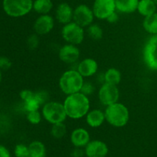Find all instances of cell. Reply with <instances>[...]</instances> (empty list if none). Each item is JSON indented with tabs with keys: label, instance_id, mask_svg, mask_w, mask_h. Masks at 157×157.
I'll return each instance as SVG.
<instances>
[{
	"label": "cell",
	"instance_id": "obj_16",
	"mask_svg": "<svg viewBox=\"0 0 157 157\" xmlns=\"http://www.w3.org/2000/svg\"><path fill=\"white\" fill-rule=\"evenodd\" d=\"M105 120V114L101 109H93L89 111L86 115V122L87 125L92 128L99 127Z\"/></svg>",
	"mask_w": 157,
	"mask_h": 157
},
{
	"label": "cell",
	"instance_id": "obj_12",
	"mask_svg": "<svg viewBox=\"0 0 157 157\" xmlns=\"http://www.w3.org/2000/svg\"><path fill=\"white\" fill-rule=\"evenodd\" d=\"M58 56L63 62L72 64L76 62L79 58L80 50L75 45L67 43L60 49Z\"/></svg>",
	"mask_w": 157,
	"mask_h": 157
},
{
	"label": "cell",
	"instance_id": "obj_34",
	"mask_svg": "<svg viewBox=\"0 0 157 157\" xmlns=\"http://www.w3.org/2000/svg\"><path fill=\"white\" fill-rule=\"evenodd\" d=\"M0 157H11L9 151L2 145H0Z\"/></svg>",
	"mask_w": 157,
	"mask_h": 157
},
{
	"label": "cell",
	"instance_id": "obj_15",
	"mask_svg": "<svg viewBox=\"0 0 157 157\" xmlns=\"http://www.w3.org/2000/svg\"><path fill=\"white\" fill-rule=\"evenodd\" d=\"M98 69V64L96 60L91 58H87L80 62L77 70L83 77H90L95 75Z\"/></svg>",
	"mask_w": 157,
	"mask_h": 157
},
{
	"label": "cell",
	"instance_id": "obj_26",
	"mask_svg": "<svg viewBox=\"0 0 157 157\" xmlns=\"http://www.w3.org/2000/svg\"><path fill=\"white\" fill-rule=\"evenodd\" d=\"M42 115L39 112V111H32L27 113V119L31 124L38 125L41 123Z\"/></svg>",
	"mask_w": 157,
	"mask_h": 157
},
{
	"label": "cell",
	"instance_id": "obj_9",
	"mask_svg": "<svg viewBox=\"0 0 157 157\" xmlns=\"http://www.w3.org/2000/svg\"><path fill=\"white\" fill-rule=\"evenodd\" d=\"M94 18L93 10L84 4L79 5L74 9L73 22L81 27H88L92 24Z\"/></svg>",
	"mask_w": 157,
	"mask_h": 157
},
{
	"label": "cell",
	"instance_id": "obj_5",
	"mask_svg": "<svg viewBox=\"0 0 157 157\" xmlns=\"http://www.w3.org/2000/svg\"><path fill=\"white\" fill-rule=\"evenodd\" d=\"M3 9L12 17H21L27 15L33 9L32 0H3Z\"/></svg>",
	"mask_w": 157,
	"mask_h": 157
},
{
	"label": "cell",
	"instance_id": "obj_3",
	"mask_svg": "<svg viewBox=\"0 0 157 157\" xmlns=\"http://www.w3.org/2000/svg\"><path fill=\"white\" fill-rule=\"evenodd\" d=\"M84 77L78 70L70 69L64 72L59 79V87L66 95L81 92L84 84Z\"/></svg>",
	"mask_w": 157,
	"mask_h": 157
},
{
	"label": "cell",
	"instance_id": "obj_2",
	"mask_svg": "<svg viewBox=\"0 0 157 157\" xmlns=\"http://www.w3.org/2000/svg\"><path fill=\"white\" fill-rule=\"evenodd\" d=\"M104 114L107 123L114 127L119 128L126 126L130 119L128 108L118 102L107 106Z\"/></svg>",
	"mask_w": 157,
	"mask_h": 157
},
{
	"label": "cell",
	"instance_id": "obj_14",
	"mask_svg": "<svg viewBox=\"0 0 157 157\" xmlns=\"http://www.w3.org/2000/svg\"><path fill=\"white\" fill-rule=\"evenodd\" d=\"M90 141V134L84 128H77L71 134V142L75 147H85Z\"/></svg>",
	"mask_w": 157,
	"mask_h": 157
},
{
	"label": "cell",
	"instance_id": "obj_29",
	"mask_svg": "<svg viewBox=\"0 0 157 157\" xmlns=\"http://www.w3.org/2000/svg\"><path fill=\"white\" fill-rule=\"evenodd\" d=\"M38 43H39V39H38V35H35V34L31 35L27 40L28 47L30 49H36L38 46Z\"/></svg>",
	"mask_w": 157,
	"mask_h": 157
},
{
	"label": "cell",
	"instance_id": "obj_6",
	"mask_svg": "<svg viewBox=\"0 0 157 157\" xmlns=\"http://www.w3.org/2000/svg\"><path fill=\"white\" fill-rule=\"evenodd\" d=\"M61 35L68 44L77 46L81 44L84 38V28L72 21L64 25L61 30Z\"/></svg>",
	"mask_w": 157,
	"mask_h": 157
},
{
	"label": "cell",
	"instance_id": "obj_30",
	"mask_svg": "<svg viewBox=\"0 0 157 157\" xmlns=\"http://www.w3.org/2000/svg\"><path fill=\"white\" fill-rule=\"evenodd\" d=\"M94 90L95 88L92 83H88V82H85V83H84V84H83L81 92H82L83 94H84V95H86L87 96V95L93 93V92H94Z\"/></svg>",
	"mask_w": 157,
	"mask_h": 157
},
{
	"label": "cell",
	"instance_id": "obj_24",
	"mask_svg": "<svg viewBox=\"0 0 157 157\" xmlns=\"http://www.w3.org/2000/svg\"><path fill=\"white\" fill-rule=\"evenodd\" d=\"M67 132V127L64 123H56L52 125L51 134L55 139H61L65 135Z\"/></svg>",
	"mask_w": 157,
	"mask_h": 157
},
{
	"label": "cell",
	"instance_id": "obj_17",
	"mask_svg": "<svg viewBox=\"0 0 157 157\" xmlns=\"http://www.w3.org/2000/svg\"><path fill=\"white\" fill-rule=\"evenodd\" d=\"M140 0H115L116 10L122 13H133L137 10Z\"/></svg>",
	"mask_w": 157,
	"mask_h": 157
},
{
	"label": "cell",
	"instance_id": "obj_32",
	"mask_svg": "<svg viewBox=\"0 0 157 157\" xmlns=\"http://www.w3.org/2000/svg\"><path fill=\"white\" fill-rule=\"evenodd\" d=\"M34 93H35V92L29 90V89H24V90H22L20 92V97H21V99H22V101L25 102L26 101V100L29 99H30L31 97L33 96Z\"/></svg>",
	"mask_w": 157,
	"mask_h": 157
},
{
	"label": "cell",
	"instance_id": "obj_19",
	"mask_svg": "<svg viewBox=\"0 0 157 157\" xmlns=\"http://www.w3.org/2000/svg\"><path fill=\"white\" fill-rule=\"evenodd\" d=\"M29 157H45L46 149L44 143L35 140L29 146Z\"/></svg>",
	"mask_w": 157,
	"mask_h": 157
},
{
	"label": "cell",
	"instance_id": "obj_25",
	"mask_svg": "<svg viewBox=\"0 0 157 157\" xmlns=\"http://www.w3.org/2000/svg\"><path fill=\"white\" fill-rule=\"evenodd\" d=\"M87 34L91 38L94 40H100L103 37V29L99 25L91 24L87 28Z\"/></svg>",
	"mask_w": 157,
	"mask_h": 157
},
{
	"label": "cell",
	"instance_id": "obj_7",
	"mask_svg": "<svg viewBox=\"0 0 157 157\" xmlns=\"http://www.w3.org/2000/svg\"><path fill=\"white\" fill-rule=\"evenodd\" d=\"M119 96L120 92L117 86L108 83H104L98 92L100 102L106 106L117 103Z\"/></svg>",
	"mask_w": 157,
	"mask_h": 157
},
{
	"label": "cell",
	"instance_id": "obj_27",
	"mask_svg": "<svg viewBox=\"0 0 157 157\" xmlns=\"http://www.w3.org/2000/svg\"><path fill=\"white\" fill-rule=\"evenodd\" d=\"M14 152H15V155L16 157H29V146H26L24 144L16 145Z\"/></svg>",
	"mask_w": 157,
	"mask_h": 157
},
{
	"label": "cell",
	"instance_id": "obj_36",
	"mask_svg": "<svg viewBox=\"0 0 157 157\" xmlns=\"http://www.w3.org/2000/svg\"><path fill=\"white\" fill-rule=\"evenodd\" d=\"M1 80H2V73H1V71H0V83H1Z\"/></svg>",
	"mask_w": 157,
	"mask_h": 157
},
{
	"label": "cell",
	"instance_id": "obj_38",
	"mask_svg": "<svg viewBox=\"0 0 157 157\" xmlns=\"http://www.w3.org/2000/svg\"><path fill=\"white\" fill-rule=\"evenodd\" d=\"M87 1H89V0H87Z\"/></svg>",
	"mask_w": 157,
	"mask_h": 157
},
{
	"label": "cell",
	"instance_id": "obj_31",
	"mask_svg": "<svg viewBox=\"0 0 157 157\" xmlns=\"http://www.w3.org/2000/svg\"><path fill=\"white\" fill-rule=\"evenodd\" d=\"M11 66H12V63L9 58L6 57H0V69L6 70V69H9Z\"/></svg>",
	"mask_w": 157,
	"mask_h": 157
},
{
	"label": "cell",
	"instance_id": "obj_33",
	"mask_svg": "<svg viewBox=\"0 0 157 157\" xmlns=\"http://www.w3.org/2000/svg\"><path fill=\"white\" fill-rule=\"evenodd\" d=\"M84 154L85 152L81 148L75 147V149L71 152V157H83Z\"/></svg>",
	"mask_w": 157,
	"mask_h": 157
},
{
	"label": "cell",
	"instance_id": "obj_4",
	"mask_svg": "<svg viewBox=\"0 0 157 157\" xmlns=\"http://www.w3.org/2000/svg\"><path fill=\"white\" fill-rule=\"evenodd\" d=\"M42 116L47 122L54 125L64 123L67 118L64 104L59 102H47L42 107Z\"/></svg>",
	"mask_w": 157,
	"mask_h": 157
},
{
	"label": "cell",
	"instance_id": "obj_22",
	"mask_svg": "<svg viewBox=\"0 0 157 157\" xmlns=\"http://www.w3.org/2000/svg\"><path fill=\"white\" fill-rule=\"evenodd\" d=\"M121 81V73L118 69L115 68H110L107 69L104 73V83L111 85L119 84Z\"/></svg>",
	"mask_w": 157,
	"mask_h": 157
},
{
	"label": "cell",
	"instance_id": "obj_13",
	"mask_svg": "<svg viewBox=\"0 0 157 157\" xmlns=\"http://www.w3.org/2000/svg\"><path fill=\"white\" fill-rule=\"evenodd\" d=\"M74 9L67 2H62L58 6L55 11V17L58 22L63 25L73 21Z\"/></svg>",
	"mask_w": 157,
	"mask_h": 157
},
{
	"label": "cell",
	"instance_id": "obj_18",
	"mask_svg": "<svg viewBox=\"0 0 157 157\" xmlns=\"http://www.w3.org/2000/svg\"><path fill=\"white\" fill-rule=\"evenodd\" d=\"M156 6L153 0H140L137 11L141 15L147 17L156 12Z\"/></svg>",
	"mask_w": 157,
	"mask_h": 157
},
{
	"label": "cell",
	"instance_id": "obj_10",
	"mask_svg": "<svg viewBox=\"0 0 157 157\" xmlns=\"http://www.w3.org/2000/svg\"><path fill=\"white\" fill-rule=\"evenodd\" d=\"M85 155L87 157H106L108 154V146L101 140H92L85 146Z\"/></svg>",
	"mask_w": 157,
	"mask_h": 157
},
{
	"label": "cell",
	"instance_id": "obj_11",
	"mask_svg": "<svg viewBox=\"0 0 157 157\" xmlns=\"http://www.w3.org/2000/svg\"><path fill=\"white\" fill-rule=\"evenodd\" d=\"M55 26V20L52 15H41L34 23V29L37 35H44L49 33Z\"/></svg>",
	"mask_w": 157,
	"mask_h": 157
},
{
	"label": "cell",
	"instance_id": "obj_1",
	"mask_svg": "<svg viewBox=\"0 0 157 157\" xmlns=\"http://www.w3.org/2000/svg\"><path fill=\"white\" fill-rule=\"evenodd\" d=\"M63 104L67 116L73 119L85 116L90 109L88 97L81 92L67 95Z\"/></svg>",
	"mask_w": 157,
	"mask_h": 157
},
{
	"label": "cell",
	"instance_id": "obj_37",
	"mask_svg": "<svg viewBox=\"0 0 157 157\" xmlns=\"http://www.w3.org/2000/svg\"><path fill=\"white\" fill-rule=\"evenodd\" d=\"M153 2H155V3H156V4L157 5V0H153Z\"/></svg>",
	"mask_w": 157,
	"mask_h": 157
},
{
	"label": "cell",
	"instance_id": "obj_21",
	"mask_svg": "<svg viewBox=\"0 0 157 157\" xmlns=\"http://www.w3.org/2000/svg\"><path fill=\"white\" fill-rule=\"evenodd\" d=\"M143 26L146 32L151 35L157 34V12L144 18Z\"/></svg>",
	"mask_w": 157,
	"mask_h": 157
},
{
	"label": "cell",
	"instance_id": "obj_35",
	"mask_svg": "<svg viewBox=\"0 0 157 157\" xmlns=\"http://www.w3.org/2000/svg\"><path fill=\"white\" fill-rule=\"evenodd\" d=\"M107 20L108 22L110 23H115L118 21V15L116 12H114L113 13H112L108 18H107Z\"/></svg>",
	"mask_w": 157,
	"mask_h": 157
},
{
	"label": "cell",
	"instance_id": "obj_8",
	"mask_svg": "<svg viewBox=\"0 0 157 157\" xmlns=\"http://www.w3.org/2000/svg\"><path fill=\"white\" fill-rule=\"evenodd\" d=\"M94 17L98 19H107L112 13L116 12L115 0H94L93 5Z\"/></svg>",
	"mask_w": 157,
	"mask_h": 157
},
{
	"label": "cell",
	"instance_id": "obj_28",
	"mask_svg": "<svg viewBox=\"0 0 157 157\" xmlns=\"http://www.w3.org/2000/svg\"><path fill=\"white\" fill-rule=\"evenodd\" d=\"M145 47L150 49L155 55L157 56V34H156V35H152V36L147 41Z\"/></svg>",
	"mask_w": 157,
	"mask_h": 157
},
{
	"label": "cell",
	"instance_id": "obj_20",
	"mask_svg": "<svg viewBox=\"0 0 157 157\" xmlns=\"http://www.w3.org/2000/svg\"><path fill=\"white\" fill-rule=\"evenodd\" d=\"M53 9L52 0H35L33 1V9L38 14L47 15Z\"/></svg>",
	"mask_w": 157,
	"mask_h": 157
},
{
	"label": "cell",
	"instance_id": "obj_23",
	"mask_svg": "<svg viewBox=\"0 0 157 157\" xmlns=\"http://www.w3.org/2000/svg\"><path fill=\"white\" fill-rule=\"evenodd\" d=\"M144 58L147 66L150 69L157 70V56L147 47H144Z\"/></svg>",
	"mask_w": 157,
	"mask_h": 157
}]
</instances>
